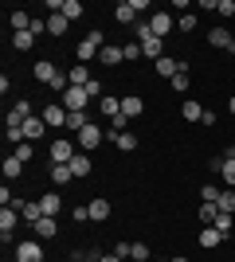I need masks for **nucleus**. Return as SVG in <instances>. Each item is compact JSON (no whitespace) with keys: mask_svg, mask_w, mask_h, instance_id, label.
I'll use <instances>...</instances> for the list:
<instances>
[{"mask_svg":"<svg viewBox=\"0 0 235 262\" xmlns=\"http://www.w3.org/2000/svg\"><path fill=\"white\" fill-rule=\"evenodd\" d=\"M47 153H51V164H71L75 161V141L71 137H55Z\"/></svg>","mask_w":235,"mask_h":262,"instance_id":"7ed1b4c3","label":"nucleus"},{"mask_svg":"<svg viewBox=\"0 0 235 262\" xmlns=\"http://www.w3.org/2000/svg\"><path fill=\"white\" fill-rule=\"evenodd\" d=\"M98 59H102V67H118V63L125 59V55H122V47L106 43V47H102V55H98Z\"/></svg>","mask_w":235,"mask_h":262,"instance_id":"f3484780","label":"nucleus"},{"mask_svg":"<svg viewBox=\"0 0 235 262\" xmlns=\"http://www.w3.org/2000/svg\"><path fill=\"white\" fill-rule=\"evenodd\" d=\"M177 28L180 32H196V12H184V16L177 20Z\"/></svg>","mask_w":235,"mask_h":262,"instance_id":"4c0bfd02","label":"nucleus"},{"mask_svg":"<svg viewBox=\"0 0 235 262\" xmlns=\"http://www.w3.org/2000/svg\"><path fill=\"white\" fill-rule=\"evenodd\" d=\"M114 254H118V258H130V254H134V243H118V247H114Z\"/></svg>","mask_w":235,"mask_h":262,"instance_id":"49530a36","label":"nucleus"},{"mask_svg":"<svg viewBox=\"0 0 235 262\" xmlns=\"http://www.w3.org/2000/svg\"><path fill=\"white\" fill-rule=\"evenodd\" d=\"M32 137H47V121H44V118H35V114L24 121V141H32Z\"/></svg>","mask_w":235,"mask_h":262,"instance_id":"f8f14e48","label":"nucleus"},{"mask_svg":"<svg viewBox=\"0 0 235 262\" xmlns=\"http://www.w3.org/2000/svg\"><path fill=\"white\" fill-rule=\"evenodd\" d=\"M114 16H118V24H134V16H137V8H134V0H122L118 8H114Z\"/></svg>","mask_w":235,"mask_h":262,"instance_id":"aec40b11","label":"nucleus"},{"mask_svg":"<svg viewBox=\"0 0 235 262\" xmlns=\"http://www.w3.org/2000/svg\"><path fill=\"white\" fill-rule=\"evenodd\" d=\"M98 110H102V118H118L122 114V98H114V94H102V102H98Z\"/></svg>","mask_w":235,"mask_h":262,"instance_id":"ddd939ff","label":"nucleus"},{"mask_svg":"<svg viewBox=\"0 0 235 262\" xmlns=\"http://www.w3.org/2000/svg\"><path fill=\"white\" fill-rule=\"evenodd\" d=\"M67 16H63V12H59V16H47V35H63L67 32Z\"/></svg>","mask_w":235,"mask_h":262,"instance_id":"bb28decb","label":"nucleus"},{"mask_svg":"<svg viewBox=\"0 0 235 262\" xmlns=\"http://www.w3.org/2000/svg\"><path fill=\"white\" fill-rule=\"evenodd\" d=\"M35 231H39V239H51V235H59V223H55V215H44L39 223H35Z\"/></svg>","mask_w":235,"mask_h":262,"instance_id":"412c9836","label":"nucleus"},{"mask_svg":"<svg viewBox=\"0 0 235 262\" xmlns=\"http://www.w3.org/2000/svg\"><path fill=\"white\" fill-rule=\"evenodd\" d=\"M20 215L28 219V223H39V219H44V208H39V204H35V200H24V208H20Z\"/></svg>","mask_w":235,"mask_h":262,"instance_id":"5701e85b","label":"nucleus"},{"mask_svg":"<svg viewBox=\"0 0 235 262\" xmlns=\"http://www.w3.org/2000/svg\"><path fill=\"white\" fill-rule=\"evenodd\" d=\"M134 32H137V43H141V51H145L149 59H153V63H157V59H161V43H165V39H157L149 24H137Z\"/></svg>","mask_w":235,"mask_h":262,"instance_id":"f257e3e1","label":"nucleus"},{"mask_svg":"<svg viewBox=\"0 0 235 262\" xmlns=\"http://www.w3.org/2000/svg\"><path fill=\"white\" fill-rule=\"evenodd\" d=\"M134 262H145L149 258V243H134V254H130Z\"/></svg>","mask_w":235,"mask_h":262,"instance_id":"79ce46f5","label":"nucleus"},{"mask_svg":"<svg viewBox=\"0 0 235 262\" xmlns=\"http://www.w3.org/2000/svg\"><path fill=\"white\" fill-rule=\"evenodd\" d=\"M16 223H20V211H16V208H4V211H0V239H4V243L12 239Z\"/></svg>","mask_w":235,"mask_h":262,"instance_id":"423d86ee","label":"nucleus"},{"mask_svg":"<svg viewBox=\"0 0 235 262\" xmlns=\"http://www.w3.org/2000/svg\"><path fill=\"white\" fill-rule=\"evenodd\" d=\"M90 168H94V164H90V157H87V153H75V161H71V172H75V176H90Z\"/></svg>","mask_w":235,"mask_h":262,"instance_id":"a878e982","label":"nucleus"},{"mask_svg":"<svg viewBox=\"0 0 235 262\" xmlns=\"http://www.w3.org/2000/svg\"><path fill=\"white\" fill-rule=\"evenodd\" d=\"M12 262H20V258H12Z\"/></svg>","mask_w":235,"mask_h":262,"instance_id":"6e6d98bb","label":"nucleus"},{"mask_svg":"<svg viewBox=\"0 0 235 262\" xmlns=\"http://www.w3.org/2000/svg\"><path fill=\"white\" fill-rule=\"evenodd\" d=\"M32 43H35V35H32V32H16V35H12V47H16V51H28Z\"/></svg>","mask_w":235,"mask_h":262,"instance_id":"473e14b6","label":"nucleus"},{"mask_svg":"<svg viewBox=\"0 0 235 262\" xmlns=\"http://www.w3.org/2000/svg\"><path fill=\"white\" fill-rule=\"evenodd\" d=\"M216 12H220V16H235V0H220Z\"/></svg>","mask_w":235,"mask_h":262,"instance_id":"c03bdc74","label":"nucleus"},{"mask_svg":"<svg viewBox=\"0 0 235 262\" xmlns=\"http://www.w3.org/2000/svg\"><path fill=\"white\" fill-rule=\"evenodd\" d=\"M149 28H153V35H157V39H165V35L173 32L177 24H173V16H168V12H157L153 20H149Z\"/></svg>","mask_w":235,"mask_h":262,"instance_id":"1a4fd4ad","label":"nucleus"},{"mask_svg":"<svg viewBox=\"0 0 235 262\" xmlns=\"http://www.w3.org/2000/svg\"><path fill=\"white\" fill-rule=\"evenodd\" d=\"M35 78H39V82H47V86H51V78L59 75L55 71V63H51V59H39V63H35V71H32Z\"/></svg>","mask_w":235,"mask_h":262,"instance_id":"4468645a","label":"nucleus"},{"mask_svg":"<svg viewBox=\"0 0 235 262\" xmlns=\"http://www.w3.org/2000/svg\"><path fill=\"white\" fill-rule=\"evenodd\" d=\"M71 219H75V223H87V219H90V208H75V211H71Z\"/></svg>","mask_w":235,"mask_h":262,"instance_id":"09e8293b","label":"nucleus"},{"mask_svg":"<svg viewBox=\"0 0 235 262\" xmlns=\"http://www.w3.org/2000/svg\"><path fill=\"white\" fill-rule=\"evenodd\" d=\"M216 215H220V208H216V204H200V219L208 223V227L216 223Z\"/></svg>","mask_w":235,"mask_h":262,"instance_id":"e433bc0d","label":"nucleus"},{"mask_svg":"<svg viewBox=\"0 0 235 262\" xmlns=\"http://www.w3.org/2000/svg\"><path fill=\"white\" fill-rule=\"evenodd\" d=\"M98 262H122V258H118V254H106V258H98Z\"/></svg>","mask_w":235,"mask_h":262,"instance_id":"8fccbe9b","label":"nucleus"},{"mask_svg":"<svg viewBox=\"0 0 235 262\" xmlns=\"http://www.w3.org/2000/svg\"><path fill=\"white\" fill-rule=\"evenodd\" d=\"M216 231H220V235H227V231H231V215H227V211H220V215H216V223H212Z\"/></svg>","mask_w":235,"mask_h":262,"instance_id":"ea45409f","label":"nucleus"},{"mask_svg":"<svg viewBox=\"0 0 235 262\" xmlns=\"http://www.w3.org/2000/svg\"><path fill=\"white\" fill-rule=\"evenodd\" d=\"M180 71V59H168V55H161L157 59V75H165V78H173Z\"/></svg>","mask_w":235,"mask_h":262,"instance_id":"6ab92c4d","label":"nucleus"},{"mask_svg":"<svg viewBox=\"0 0 235 262\" xmlns=\"http://www.w3.org/2000/svg\"><path fill=\"white\" fill-rule=\"evenodd\" d=\"M102 47H106V39H102V32H90V35H82V43L75 47V51H78V63H87V59H94V55H102Z\"/></svg>","mask_w":235,"mask_h":262,"instance_id":"f03ea898","label":"nucleus"},{"mask_svg":"<svg viewBox=\"0 0 235 262\" xmlns=\"http://www.w3.org/2000/svg\"><path fill=\"white\" fill-rule=\"evenodd\" d=\"M173 90H180V94L188 90V67H184V63H180V71L173 75Z\"/></svg>","mask_w":235,"mask_h":262,"instance_id":"f704fd0d","label":"nucleus"},{"mask_svg":"<svg viewBox=\"0 0 235 262\" xmlns=\"http://www.w3.org/2000/svg\"><path fill=\"white\" fill-rule=\"evenodd\" d=\"M8 20H12L16 32H32V20H35V16H28V12H8Z\"/></svg>","mask_w":235,"mask_h":262,"instance_id":"393cba45","label":"nucleus"},{"mask_svg":"<svg viewBox=\"0 0 235 262\" xmlns=\"http://www.w3.org/2000/svg\"><path fill=\"white\" fill-rule=\"evenodd\" d=\"M208 43L220 47V51H235V39H231L227 28H212V32H208Z\"/></svg>","mask_w":235,"mask_h":262,"instance_id":"6e6552de","label":"nucleus"},{"mask_svg":"<svg viewBox=\"0 0 235 262\" xmlns=\"http://www.w3.org/2000/svg\"><path fill=\"white\" fill-rule=\"evenodd\" d=\"M90 219H98V223H106L110 219V200H90Z\"/></svg>","mask_w":235,"mask_h":262,"instance_id":"dca6fc26","label":"nucleus"},{"mask_svg":"<svg viewBox=\"0 0 235 262\" xmlns=\"http://www.w3.org/2000/svg\"><path fill=\"white\" fill-rule=\"evenodd\" d=\"M110 137H114V145H118L122 153H134V149H137V137L130 129H125V133H110Z\"/></svg>","mask_w":235,"mask_h":262,"instance_id":"a211bd4d","label":"nucleus"},{"mask_svg":"<svg viewBox=\"0 0 235 262\" xmlns=\"http://www.w3.org/2000/svg\"><path fill=\"white\" fill-rule=\"evenodd\" d=\"M125 125H130V118H125V114H118V118L110 121V129H114V133H125Z\"/></svg>","mask_w":235,"mask_h":262,"instance_id":"a18cd8bd","label":"nucleus"},{"mask_svg":"<svg viewBox=\"0 0 235 262\" xmlns=\"http://www.w3.org/2000/svg\"><path fill=\"white\" fill-rule=\"evenodd\" d=\"M20 172H24V161H20V157H8V161H4V176H8V180H16Z\"/></svg>","mask_w":235,"mask_h":262,"instance_id":"72a5a7b5","label":"nucleus"},{"mask_svg":"<svg viewBox=\"0 0 235 262\" xmlns=\"http://www.w3.org/2000/svg\"><path fill=\"white\" fill-rule=\"evenodd\" d=\"M168 262H188V258H184V254H177V258H168Z\"/></svg>","mask_w":235,"mask_h":262,"instance_id":"3c124183","label":"nucleus"},{"mask_svg":"<svg viewBox=\"0 0 235 262\" xmlns=\"http://www.w3.org/2000/svg\"><path fill=\"white\" fill-rule=\"evenodd\" d=\"M87 125H90L87 110H67V125H63V129H67V133H75V137H78V133L87 129Z\"/></svg>","mask_w":235,"mask_h":262,"instance_id":"0eeeda50","label":"nucleus"},{"mask_svg":"<svg viewBox=\"0 0 235 262\" xmlns=\"http://www.w3.org/2000/svg\"><path fill=\"white\" fill-rule=\"evenodd\" d=\"M78 262H98V258H78Z\"/></svg>","mask_w":235,"mask_h":262,"instance_id":"864d4df0","label":"nucleus"},{"mask_svg":"<svg viewBox=\"0 0 235 262\" xmlns=\"http://www.w3.org/2000/svg\"><path fill=\"white\" fill-rule=\"evenodd\" d=\"M12 157H20V161L28 164V161H32V145H28V141H20V145H16V153H12Z\"/></svg>","mask_w":235,"mask_h":262,"instance_id":"37998d69","label":"nucleus"},{"mask_svg":"<svg viewBox=\"0 0 235 262\" xmlns=\"http://www.w3.org/2000/svg\"><path fill=\"white\" fill-rule=\"evenodd\" d=\"M39 208H44V215H59V211H63V196L47 192V196H39Z\"/></svg>","mask_w":235,"mask_h":262,"instance_id":"2eb2a0df","label":"nucleus"},{"mask_svg":"<svg viewBox=\"0 0 235 262\" xmlns=\"http://www.w3.org/2000/svg\"><path fill=\"white\" fill-rule=\"evenodd\" d=\"M180 114H184V121H204V106H200V102H184Z\"/></svg>","mask_w":235,"mask_h":262,"instance_id":"c756f323","label":"nucleus"},{"mask_svg":"<svg viewBox=\"0 0 235 262\" xmlns=\"http://www.w3.org/2000/svg\"><path fill=\"white\" fill-rule=\"evenodd\" d=\"M71 164H51V184H71Z\"/></svg>","mask_w":235,"mask_h":262,"instance_id":"cd10ccee","label":"nucleus"},{"mask_svg":"<svg viewBox=\"0 0 235 262\" xmlns=\"http://www.w3.org/2000/svg\"><path fill=\"white\" fill-rule=\"evenodd\" d=\"M216 200H220V188H216V184H204L200 188V204H216Z\"/></svg>","mask_w":235,"mask_h":262,"instance_id":"c9c22d12","label":"nucleus"},{"mask_svg":"<svg viewBox=\"0 0 235 262\" xmlns=\"http://www.w3.org/2000/svg\"><path fill=\"white\" fill-rule=\"evenodd\" d=\"M220 243H224V235H220L216 227H204L200 231V247H204V251H212V247H220Z\"/></svg>","mask_w":235,"mask_h":262,"instance_id":"4be33fe9","label":"nucleus"},{"mask_svg":"<svg viewBox=\"0 0 235 262\" xmlns=\"http://www.w3.org/2000/svg\"><path fill=\"white\" fill-rule=\"evenodd\" d=\"M141 110H145V102L137 98V94H130V98H122V114H125V118H137Z\"/></svg>","mask_w":235,"mask_h":262,"instance_id":"b1692460","label":"nucleus"},{"mask_svg":"<svg viewBox=\"0 0 235 262\" xmlns=\"http://www.w3.org/2000/svg\"><path fill=\"white\" fill-rule=\"evenodd\" d=\"M227 110H231V114H235V94H231V102H227Z\"/></svg>","mask_w":235,"mask_h":262,"instance_id":"603ef678","label":"nucleus"},{"mask_svg":"<svg viewBox=\"0 0 235 262\" xmlns=\"http://www.w3.org/2000/svg\"><path fill=\"white\" fill-rule=\"evenodd\" d=\"M39 118L47 121V129H59V125H67V110H63V106H44Z\"/></svg>","mask_w":235,"mask_h":262,"instance_id":"9d476101","label":"nucleus"},{"mask_svg":"<svg viewBox=\"0 0 235 262\" xmlns=\"http://www.w3.org/2000/svg\"><path fill=\"white\" fill-rule=\"evenodd\" d=\"M67 78H71V86H90V71H87V63H78Z\"/></svg>","mask_w":235,"mask_h":262,"instance_id":"c85d7f7f","label":"nucleus"},{"mask_svg":"<svg viewBox=\"0 0 235 262\" xmlns=\"http://www.w3.org/2000/svg\"><path fill=\"white\" fill-rule=\"evenodd\" d=\"M63 106H67V110H87V106H90L87 86H67V94H63Z\"/></svg>","mask_w":235,"mask_h":262,"instance_id":"20e7f679","label":"nucleus"},{"mask_svg":"<svg viewBox=\"0 0 235 262\" xmlns=\"http://www.w3.org/2000/svg\"><path fill=\"white\" fill-rule=\"evenodd\" d=\"M216 208L231 215V211H235V188H224V192H220V200H216Z\"/></svg>","mask_w":235,"mask_h":262,"instance_id":"7c9ffc66","label":"nucleus"},{"mask_svg":"<svg viewBox=\"0 0 235 262\" xmlns=\"http://www.w3.org/2000/svg\"><path fill=\"white\" fill-rule=\"evenodd\" d=\"M87 94H90V102H94V98H102V82H98V78H90V86H87Z\"/></svg>","mask_w":235,"mask_h":262,"instance_id":"de8ad7c7","label":"nucleus"},{"mask_svg":"<svg viewBox=\"0 0 235 262\" xmlns=\"http://www.w3.org/2000/svg\"><path fill=\"white\" fill-rule=\"evenodd\" d=\"M16 258H20V262H44V247H39L35 239H28V243L16 247Z\"/></svg>","mask_w":235,"mask_h":262,"instance_id":"39448f33","label":"nucleus"},{"mask_svg":"<svg viewBox=\"0 0 235 262\" xmlns=\"http://www.w3.org/2000/svg\"><path fill=\"white\" fill-rule=\"evenodd\" d=\"M63 16H67V20H78V16H82V4H78V0H67V4H63Z\"/></svg>","mask_w":235,"mask_h":262,"instance_id":"58836bf2","label":"nucleus"},{"mask_svg":"<svg viewBox=\"0 0 235 262\" xmlns=\"http://www.w3.org/2000/svg\"><path fill=\"white\" fill-rule=\"evenodd\" d=\"M122 55L130 59V63H137V59H141L145 51H141V43H125V47H122Z\"/></svg>","mask_w":235,"mask_h":262,"instance_id":"a19ab883","label":"nucleus"},{"mask_svg":"<svg viewBox=\"0 0 235 262\" xmlns=\"http://www.w3.org/2000/svg\"><path fill=\"white\" fill-rule=\"evenodd\" d=\"M227 157H235V149H227Z\"/></svg>","mask_w":235,"mask_h":262,"instance_id":"5fc2aeb1","label":"nucleus"},{"mask_svg":"<svg viewBox=\"0 0 235 262\" xmlns=\"http://www.w3.org/2000/svg\"><path fill=\"white\" fill-rule=\"evenodd\" d=\"M75 141L82 145V149H98V145H102V129H98V125H94V121H90V125H87V129H82V133H78Z\"/></svg>","mask_w":235,"mask_h":262,"instance_id":"9b49d317","label":"nucleus"},{"mask_svg":"<svg viewBox=\"0 0 235 262\" xmlns=\"http://www.w3.org/2000/svg\"><path fill=\"white\" fill-rule=\"evenodd\" d=\"M220 176L227 180V188H235V157H224V161H220Z\"/></svg>","mask_w":235,"mask_h":262,"instance_id":"2f4dec72","label":"nucleus"}]
</instances>
